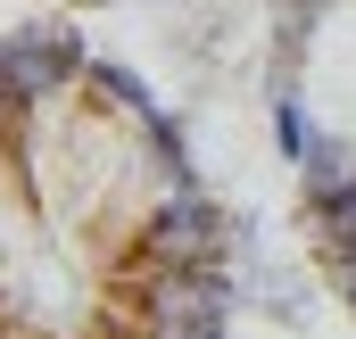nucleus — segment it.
<instances>
[{
  "label": "nucleus",
  "instance_id": "f257e3e1",
  "mask_svg": "<svg viewBox=\"0 0 356 339\" xmlns=\"http://www.w3.org/2000/svg\"><path fill=\"white\" fill-rule=\"evenodd\" d=\"M232 256V224H224V207L191 182L175 199H158L149 215H141V232L124 240L116 256V273H182V265H224ZM108 273V265H99Z\"/></svg>",
  "mask_w": 356,
  "mask_h": 339
},
{
  "label": "nucleus",
  "instance_id": "f03ea898",
  "mask_svg": "<svg viewBox=\"0 0 356 339\" xmlns=\"http://www.w3.org/2000/svg\"><path fill=\"white\" fill-rule=\"evenodd\" d=\"M75 8H99V0H75Z\"/></svg>",
  "mask_w": 356,
  "mask_h": 339
}]
</instances>
